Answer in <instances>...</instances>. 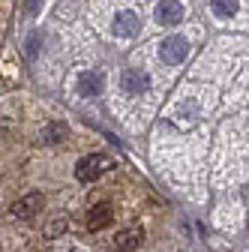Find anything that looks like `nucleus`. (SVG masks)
<instances>
[{
    "label": "nucleus",
    "instance_id": "9",
    "mask_svg": "<svg viewBox=\"0 0 249 252\" xmlns=\"http://www.w3.org/2000/svg\"><path fill=\"white\" fill-rule=\"evenodd\" d=\"M102 87H105V81H102L99 72H81L78 75V93L81 96H99Z\"/></svg>",
    "mask_w": 249,
    "mask_h": 252
},
{
    "label": "nucleus",
    "instance_id": "8",
    "mask_svg": "<svg viewBox=\"0 0 249 252\" xmlns=\"http://www.w3.org/2000/svg\"><path fill=\"white\" fill-rule=\"evenodd\" d=\"M144 240V231H141V225H132V228H123L117 237H114V249L117 252H132V249H138V243Z\"/></svg>",
    "mask_w": 249,
    "mask_h": 252
},
{
    "label": "nucleus",
    "instance_id": "6",
    "mask_svg": "<svg viewBox=\"0 0 249 252\" xmlns=\"http://www.w3.org/2000/svg\"><path fill=\"white\" fill-rule=\"evenodd\" d=\"M135 33H138V15L129 12V9L117 12V15H114V36H120V39H132Z\"/></svg>",
    "mask_w": 249,
    "mask_h": 252
},
{
    "label": "nucleus",
    "instance_id": "12",
    "mask_svg": "<svg viewBox=\"0 0 249 252\" xmlns=\"http://www.w3.org/2000/svg\"><path fill=\"white\" fill-rule=\"evenodd\" d=\"M39 48H42V33L33 30V33L27 36V42H24V51H27V57H33V54H39Z\"/></svg>",
    "mask_w": 249,
    "mask_h": 252
},
{
    "label": "nucleus",
    "instance_id": "10",
    "mask_svg": "<svg viewBox=\"0 0 249 252\" xmlns=\"http://www.w3.org/2000/svg\"><path fill=\"white\" fill-rule=\"evenodd\" d=\"M69 138V129H66V123H48L45 129H42V141L45 144H60V141H66Z\"/></svg>",
    "mask_w": 249,
    "mask_h": 252
},
{
    "label": "nucleus",
    "instance_id": "3",
    "mask_svg": "<svg viewBox=\"0 0 249 252\" xmlns=\"http://www.w3.org/2000/svg\"><path fill=\"white\" fill-rule=\"evenodd\" d=\"M159 54H162V60L165 63H183L186 60V54H189V42H186L183 36H168V39H162V45H159Z\"/></svg>",
    "mask_w": 249,
    "mask_h": 252
},
{
    "label": "nucleus",
    "instance_id": "4",
    "mask_svg": "<svg viewBox=\"0 0 249 252\" xmlns=\"http://www.w3.org/2000/svg\"><path fill=\"white\" fill-rule=\"evenodd\" d=\"M120 87L129 93V96H141V93L150 90V75L141 69H126L120 75Z\"/></svg>",
    "mask_w": 249,
    "mask_h": 252
},
{
    "label": "nucleus",
    "instance_id": "2",
    "mask_svg": "<svg viewBox=\"0 0 249 252\" xmlns=\"http://www.w3.org/2000/svg\"><path fill=\"white\" fill-rule=\"evenodd\" d=\"M42 207H45V198H42V192H27V195H21L18 201H12L9 213H12L15 219H33V216H36Z\"/></svg>",
    "mask_w": 249,
    "mask_h": 252
},
{
    "label": "nucleus",
    "instance_id": "7",
    "mask_svg": "<svg viewBox=\"0 0 249 252\" xmlns=\"http://www.w3.org/2000/svg\"><path fill=\"white\" fill-rule=\"evenodd\" d=\"M180 18H183V3H180V0H162V3L156 6V21L159 24L174 27Z\"/></svg>",
    "mask_w": 249,
    "mask_h": 252
},
{
    "label": "nucleus",
    "instance_id": "13",
    "mask_svg": "<svg viewBox=\"0 0 249 252\" xmlns=\"http://www.w3.org/2000/svg\"><path fill=\"white\" fill-rule=\"evenodd\" d=\"M63 231H66V219H63V216L45 225V237H57V234H63Z\"/></svg>",
    "mask_w": 249,
    "mask_h": 252
},
{
    "label": "nucleus",
    "instance_id": "5",
    "mask_svg": "<svg viewBox=\"0 0 249 252\" xmlns=\"http://www.w3.org/2000/svg\"><path fill=\"white\" fill-rule=\"evenodd\" d=\"M111 216H114V210H111V204H105V201H99V204H93L90 210H87V231H99V228H105L108 222H111Z\"/></svg>",
    "mask_w": 249,
    "mask_h": 252
},
{
    "label": "nucleus",
    "instance_id": "1",
    "mask_svg": "<svg viewBox=\"0 0 249 252\" xmlns=\"http://www.w3.org/2000/svg\"><path fill=\"white\" fill-rule=\"evenodd\" d=\"M108 168H111V159L105 153H90V156H84V159L75 165V177L84 180V183H93V180H99Z\"/></svg>",
    "mask_w": 249,
    "mask_h": 252
},
{
    "label": "nucleus",
    "instance_id": "11",
    "mask_svg": "<svg viewBox=\"0 0 249 252\" xmlns=\"http://www.w3.org/2000/svg\"><path fill=\"white\" fill-rule=\"evenodd\" d=\"M210 9L216 18H231L237 12V0H210Z\"/></svg>",
    "mask_w": 249,
    "mask_h": 252
},
{
    "label": "nucleus",
    "instance_id": "14",
    "mask_svg": "<svg viewBox=\"0 0 249 252\" xmlns=\"http://www.w3.org/2000/svg\"><path fill=\"white\" fill-rule=\"evenodd\" d=\"M24 9L27 12H36L39 9V0H24Z\"/></svg>",
    "mask_w": 249,
    "mask_h": 252
}]
</instances>
